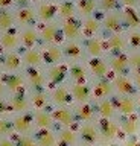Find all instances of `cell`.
<instances>
[{"label": "cell", "instance_id": "1", "mask_svg": "<svg viewBox=\"0 0 140 146\" xmlns=\"http://www.w3.org/2000/svg\"><path fill=\"white\" fill-rule=\"evenodd\" d=\"M99 134H101V146L123 139L119 126V119H98Z\"/></svg>", "mask_w": 140, "mask_h": 146}, {"label": "cell", "instance_id": "2", "mask_svg": "<svg viewBox=\"0 0 140 146\" xmlns=\"http://www.w3.org/2000/svg\"><path fill=\"white\" fill-rule=\"evenodd\" d=\"M79 134L81 145H94L101 146V134H99V126L96 122H79L76 125Z\"/></svg>", "mask_w": 140, "mask_h": 146}, {"label": "cell", "instance_id": "3", "mask_svg": "<svg viewBox=\"0 0 140 146\" xmlns=\"http://www.w3.org/2000/svg\"><path fill=\"white\" fill-rule=\"evenodd\" d=\"M38 32H40L41 46L43 44H62L64 43L60 21H52V23H46V25H38Z\"/></svg>", "mask_w": 140, "mask_h": 146}, {"label": "cell", "instance_id": "4", "mask_svg": "<svg viewBox=\"0 0 140 146\" xmlns=\"http://www.w3.org/2000/svg\"><path fill=\"white\" fill-rule=\"evenodd\" d=\"M101 23H102V34L104 36L117 34V32H125L123 20H122V11H113L107 14H101Z\"/></svg>", "mask_w": 140, "mask_h": 146}, {"label": "cell", "instance_id": "5", "mask_svg": "<svg viewBox=\"0 0 140 146\" xmlns=\"http://www.w3.org/2000/svg\"><path fill=\"white\" fill-rule=\"evenodd\" d=\"M23 72L26 84H28V90H49L44 67H29L25 68Z\"/></svg>", "mask_w": 140, "mask_h": 146}, {"label": "cell", "instance_id": "6", "mask_svg": "<svg viewBox=\"0 0 140 146\" xmlns=\"http://www.w3.org/2000/svg\"><path fill=\"white\" fill-rule=\"evenodd\" d=\"M49 99H50V108L55 107H72L73 99L70 94V88H69V82L67 84H61L56 87L49 88Z\"/></svg>", "mask_w": 140, "mask_h": 146}, {"label": "cell", "instance_id": "7", "mask_svg": "<svg viewBox=\"0 0 140 146\" xmlns=\"http://www.w3.org/2000/svg\"><path fill=\"white\" fill-rule=\"evenodd\" d=\"M44 70H46L49 88L69 82V66H67V62L55 64V66H47V67H44Z\"/></svg>", "mask_w": 140, "mask_h": 146}, {"label": "cell", "instance_id": "8", "mask_svg": "<svg viewBox=\"0 0 140 146\" xmlns=\"http://www.w3.org/2000/svg\"><path fill=\"white\" fill-rule=\"evenodd\" d=\"M34 6L35 11H37L38 25L58 21V0H47V2L37 3Z\"/></svg>", "mask_w": 140, "mask_h": 146}, {"label": "cell", "instance_id": "9", "mask_svg": "<svg viewBox=\"0 0 140 146\" xmlns=\"http://www.w3.org/2000/svg\"><path fill=\"white\" fill-rule=\"evenodd\" d=\"M52 117L55 120L56 128H66V126H76L78 125V119L75 114V108L72 107H55L50 108Z\"/></svg>", "mask_w": 140, "mask_h": 146}, {"label": "cell", "instance_id": "10", "mask_svg": "<svg viewBox=\"0 0 140 146\" xmlns=\"http://www.w3.org/2000/svg\"><path fill=\"white\" fill-rule=\"evenodd\" d=\"M12 126H14V134L26 135V134H34L37 131L32 117V111L21 113V114H12L11 116Z\"/></svg>", "mask_w": 140, "mask_h": 146}, {"label": "cell", "instance_id": "11", "mask_svg": "<svg viewBox=\"0 0 140 146\" xmlns=\"http://www.w3.org/2000/svg\"><path fill=\"white\" fill-rule=\"evenodd\" d=\"M64 41H81L82 40V20L76 15L69 20L60 21Z\"/></svg>", "mask_w": 140, "mask_h": 146}, {"label": "cell", "instance_id": "12", "mask_svg": "<svg viewBox=\"0 0 140 146\" xmlns=\"http://www.w3.org/2000/svg\"><path fill=\"white\" fill-rule=\"evenodd\" d=\"M92 96L93 100H102V99H110L114 96V87L111 82V76L108 78H99V79H92Z\"/></svg>", "mask_w": 140, "mask_h": 146}, {"label": "cell", "instance_id": "13", "mask_svg": "<svg viewBox=\"0 0 140 146\" xmlns=\"http://www.w3.org/2000/svg\"><path fill=\"white\" fill-rule=\"evenodd\" d=\"M6 99H8V107H9L11 116L12 114H21V113L32 111L31 100H29V90L21 91V93L8 94Z\"/></svg>", "mask_w": 140, "mask_h": 146}, {"label": "cell", "instance_id": "14", "mask_svg": "<svg viewBox=\"0 0 140 146\" xmlns=\"http://www.w3.org/2000/svg\"><path fill=\"white\" fill-rule=\"evenodd\" d=\"M111 82L114 87V96H135L139 94L131 75H111Z\"/></svg>", "mask_w": 140, "mask_h": 146}, {"label": "cell", "instance_id": "15", "mask_svg": "<svg viewBox=\"0 0 140 146\" xmlns=\"http://www.w3.org/2000/svg\"><path fill=\"white\" fill-rule=\"evenodd\" d=\"M2 58V73H15L23 72V58H21V50H12V52H3L0 53Z\"/></svg>", "mask_w": 140, "mask_h": 146}, {"label": "cell", "instance_id": "16", "mask_svg": "<svg viewBox=\"0 0 140 146\" xmlns=\"http://www.w3.org/2000/svg\"><path fill=\"white\" fill-rule=\"evenodd\" d=\"M85 50L87 58H102L107 56V44L105 36H93V38H84L81 40Z\"/></svg>", "mask_w": 140, "mask_h": 146}, {"label": "cell", "instance_id": "17", "mask_svg": "<svg viewBox=\"0 0 140 146\" xmlns=\"http://www.w3.org/2000/svg\"><path fill=\"white\" fill-rule=\"evenodd\" d=\"M67 66H69V84H85L92 81L85 61L67 62Z\"/></svg>", "mask_w": 140, "mask_h": 146}, {"label": "cell", "instance_id": "18", "mask_svg": "<svg viewBox=\"0 0 140 146\" xmlns=\"http://www.w3.org/2000/svg\"><path fill=\"white\" fill-rule=\"evenodd\" d=\"M14 12H15V23H17L19 29H21V27H29V26H38L37 11H35L34 5L14 8Z\"/></svg>", "mask_w": 140, "mask_h": 146}, {"label": "cell", "instance_id": "19", "mask_svg": "<svg viewBox=\"0 0 140 146\" xmlns=\"http://www.w3.org/2000/svg\"><path fill=\"white\" fill-rule=\"evenodd\" d=\"M61 47H62L66 62H76V61H85L87 59L82 41H64L61 44Z\"/></svg>", "mask_w": 140, "mask_h": 146}, {"label": "cell", "instance_id": "20", "mask_svg": "<svg viewBox=\"0 0 140 146\" xmlns=\"http://www.w3.org/2000/svg\"><path fill=\"white\" fill-rule=\"evenodd\" d=\"M3 81H5L8 94L14 93H21V91L28 90V84H26L25 72H15V73H2Z\"/></svg>", "mask_w": 140, "mask_h": 146}, {"label": "cell", "instance_id": "21", "mask_svg": "<svg viewBox=\"0 0 140 146\" xmlns=\"http://www.w3.org/2000/svg\"><path fill=\"white\" fill-rule=\"evenodd\" d=\"M107 44V55H119L128 52V41H126L125 32H117L105 36Z\"/></svg>", "mask_w": 140, "mask_h": 146}, {"label": "cell", "instance_id": "22", "mask_svg": "<svg viewBox=\"0 0 140 146\" xmlns=\"http://www.w3.org/2000/svg\"><path fill=\"white\" fill-rule=\"evenodd\" d=\"M85 64H87V67H88V72H90L92 79H99V78L111 76V70H110V66H108L107 56L87 58L85 59Z\"/></svg>", "mask_w": 140, "mask_h": 146}, {"label": "cell", "instance_id": "23", "mask_svg": "<svg viewBox=\"0 0 140 146\" xmlns=\"http://www.w3.org/2000/svg\"><path fill=\"white\" fill-rule=\"evenodd\" d=\"M119 117L137 114V94L135 96H113Z\"/></svg>", "mask_w": 140, "mask_h": 146}, {"label": "cell", "instance_id": "24", "mask_svg": "<svg viewBox=\"0 0 140 146\" xmlns=\"http://www.w3.org/2000/svg\"><path fill=\"white\" fill-rule=\"evenodd\" d=\"M41 53H43L44 67L66 62L61 44H43L41 46Z\"/></svg>", "mask_w": 140, "mask_h": 146}, {"label": "cell", "instance_id": "25", "mask_svg": "<svg viewBox=\"0 0 140 146\" xmlns=\"http://www.w3.org/2000/svg\"><path fill=\"white\" fill-rule=\"evenodd\" d=\"M20 34V46L21 49H34L41 47V40H40L38 26H29L19 29Z\"/></svg>", "mask_w": 140, "mask_h": 146}, {"label": "cell", "instance_id": "26", "mask_svg": "<svg viewBox=\"0 0 140 146\" xmlns=\"http://www.w3.org/2000/svg\"><path fill=\"white\" fill-rule=\"evenodd\" d=\"M111 75H131V67L128 61V52L119 55H107Z\"/></svg>", "mask_w": 140, "mask_h": 146}, {"label": "cell", "instance_id": "27", "mask_svg": "<svg viewBox=\"0 0 140 146\" xmlns=\"http://www.w3.org/2000/svg\"><path fill=\"white\" fill-rule=\"evenodd\" d=\"M12 50H21L19 27H14L11 31H6V32L0 34V53L12 52Z\"/></svg>", "mask_w": 140, "mask_h": 146}, {"label": "cell", "instance_id": "28", "mask_svg": "<svg viewBox=\"0 0 140 146\" xmlns=\"http://www.w3.org/2000/svg\"><path fill=\"white\" fill-rule=\"evenodd\" d=\"M56 131V141L58 146H79V134L76 126H66V128H55Z\"/></svg>", "mask_w": 140, "mask_h": 146}, {"label": "cell", "instance_id": "29", "mask_svg": "<svg viewBox=\"0 0 140 146\" xmlns=\"http://www.w3.org/2000/svg\"><path fill=\"white\" fill-rule=\"evenodd\" d=\"M93 36H104L101 14L99 12L92 15V17L82 18V40L84 38H93Z\"/></svg>", "mask_w": 140, "mask_h": 146}, {"label": "cell", "instance_id": "30", "mask_svg": "<svg viewBox=\"0 0 140 146\" xmlns=\"http://www.w3.org/2000/svg\"><path fill=\"white\" fill-rule=\"evenodd\" d=\"M69 88H70V94H72V99H73L75 105L93 102L90 82H85V84H69Z\"/></svg>", "mask_w": 140, "mask_h": 146}, {"label": "cell", "instance_id": "31", "mask_svg": "<svg viewBox=\"0 0 140 146\" xmlns=\"http://www.w3.org/2000/svg\"><path fill=\"white\" fill-rule=\"evenodd\" d=\"M119 126L123 137L140 135V116L139 114H133V116L119 117Z\"/></svg>", "mask_w": 140, "mask_h": 146}, {"label": "cell", "instance_id": "32", "mask_svg": "<svg viewBox=\"0 0 140 146\" xmlns=\"http://www.w3.org/2000/svg\"><path fill=\"white\" fill-rule=\"evenodd\" d=\"M93 102L98 111V119H119V113L116 110L113 98L102 99V100H93Z\"/></svg>", "mask_w": 140, "mask_h": 146}, {"label": "cell", "instance_id": "33", "mask_svg": "<svg viewBox=\"0 0 140 146\" xmlns=\"http://www.w3.org/2000/svg\"><path fill=\"white\" fill-rule=\"evenodd\" d=\"M76 119L79 122H96L98 120V111L94 107V102H85V104H78L73 105Z\"/></svg>", "mask_w": 140, "mask_h": 146}, {"label": "cell", "instance_id": "34", "mask_svg": "<svg viewBox=\"0 0 140 146\" xmlns=\"http://www.w3.org/2000/svg\"><path fill=\"white\" fill-rule=\"evenodd\" d=\"M32 117L37 129H55V120L50 110H32Z\"/></svg>", "mask_w": 140, "mask_h": 146}, {"label": "cell", "instance_id": "35", "mask_svg": "<svg viewBox=\"0 0 140 146\" xmlns=\"http://www.w3.org/2000/svg\"><path fill=\"white\" fill-rule=\"evenodd\" d=\"M21 58H23L25 68H29V67H44L41 47L21 49Z\"/></svg>", "mask_w": 140, "mask_h": 146}, {"label": "cell", "instance_id": "36", "mask_svg": "<svg viewBox=\"0 0 140 146\" xmlns=\"http://www.w3.org/2000/svg\"><path fill=\"white\" fill-rule=\"evenodd\" d=\"M29 100L32 110H50L49 90H29Z\"/></svg>", "mask_w": 140, "mask_h": 146}, {"label": "cell", "instance_id": "37", "mask_svg": "<svg viewBox=\"0 0 140 146\" xmlns=\"http://www.w3.org/2000/svg\"><path fill=\"white\" fill-rule=\"evenodd\" d=\"M122 20L125 31L140 27V9L139 8H122Z\"/></svg>", "mask_w": 140, "mask_h": 146}, {"label": "cell", "instance_id": "38", "mask_svg": "<svg viewBox=\"0 0 140 146\" xmlns=\"http://www.w3.org/2000/svg\"><path fill=\"white\" fill-rule=\"evenodd\" d=\"M76 2V15L81 20L98 14V0H75Z\"/></svg>", "mask_w": 140, "mask_h": 146}, {"label": "cell", "instance_id": "39", "mask_svg": "<svg viewBox=\"0 0 140 146\" xmlns=\"http://www.w3.org/2000/svg\"><path fill=\"white\" fill-rule=\"evenodd\" d=\"M34 137L38 146H58L55 129H37Z\"/></svg>", "mask_w": 140, "mask_h": 146}, {"label": "cell", "instance_id": "40", "mask_svg": "<svg viewBox=\"0 0 140 146\" xmlns=\"http://www.w3.org/2000/svg\"><path fill=\"white\" fill-rule=\"evenodd\" d=\"M76 17V2L75 0H58V21L69 20Z\"/></svg>", "mask_w": 140, "mask_h": 146}, {"label": "cell", "instance_id": "41", "mask_svg": "<svg viewBox=\"0 0 140 146\" xmlns=\"http://www.w3.org/2000/svg\"><path fill=\"white\" fill-rule=\"evenodd\" d=\"M17 27L15 23V12L14 8L11 9H0V34L6 31H11Z\"/></svg>", "mask_w": 140, "mask_h": 146}, {"label": "cell", "instance_id": "42", "mask_svg": "<svg viewBox=\"0 0 140 146\" xmlns=\"http://www.w3.org/2000/svg\"><path fill=\"white\" fill-rule=\"evenodd\" d=\"M126 41H128V52H139L140 50V27L125 31Z\"/></svg>", "mask_w": 140, "mask_h": 146}, {"label": "cell", "instance_id": "43", "mask_svg": "<svg viewBox=\"0 0 140 146\" xmlns=\"http://www.w3.org/2000/svg\"><path fill=\"white\" fill-rule=\"evenodd\" d=\"M122 9L120 0H98V12L99 14H107L113 11Z\"/></svg>", "mask_w": 140, "mask_h": 146}, {"label": "cell", "instance_id": "44", "mask_svg": "<svg viewBox=\"0 0 140 146\" xmlns=\"http://www.w3.org/2000/svg\"><path fill=\"white\" fill-rule=\"evenodd\" d=\"M14 135V126H12L11 116L0 117V137H11Z\"/></svg>", "mask_w": 140, "mask_h": 146}, {"label": "cell", "instance_id": "45", "mask_svg": "<svg viewBox=\"0 0 140 146\" xmlns=\"http://www.w3.org/2000/svg\"><path fill=\"white\" fill-rule=\"evenodd\" d=\"M12 137H14V140H15V145H17V146H38V145H37V141H35L34 134H26V135L14 134Z\"/></svg>", "mask_w": 140, "mask_h": 146}, {"label": "cell", "instance_id": "46", "mask_svg": "<svg viewBox=\"0 0 140 146\" xmlns=\"http://www.w3.org/2000/svg\"><path fill=\"white\" fill-rule=\"evenodd\" d=\"M128 61L131 67V73L140 72V50L139 52H128Z\"/></svg>", "mask_w": 140, "mask_h": 146}, {"label": "cell", "instance_id": "47", "mask_svg": "<svg viewBox=\"0 0 140 146\" xmlns=\"http://www.w3.org/2000/svg\"><path fill=\"white\" fill-rule=\"evenodd\" d=\"M120 146H140V135L123 137L120 140Z\"/></svg>", "mask_w": 140, "mask_h": 146}, {"label": "cell", "instance_id": "48", "mask_svg": "<svg viewBox=\"0 0 140 146\" xmlns=\"http://www.w3.org/2000/svg\"><path fill=\"white\" fill-rule=\"evenodd\" d=\"M2 116H11L6 98H0V117H2Z\"/></svg>", "mask_w": 140, "mask_h": 146}, {"label": "cell", "instance_id": "49", "mask_svg": "<svg viewBox=\"0 0 140 146\" xmlns=\"http://www.w3.org/2000/svg\"><path fill=\"white\" fill-rule=\"evenodd\" d=\"M122 8H139L140 9V0H120Z\"/></svg>", "mask_w": 140, "mask_h": 146}, {"label": "cell", "instance_id": "50", "mask_svg": "<svg viewBox=\"0 0 140 146\" xmlns=\"http://www.w3.org/2000/svg\"><path fill=\"white\" fill-rule=\"evenodd\" d=\"M0 146H17L14 137H0Z\"/></svg>", "mask_w": 140, "mask_h": 146}, {"label": "cell", "instance_id": "51", "mask_svg": "<svg viewBox=\"0 0 140 146\" xmlns=\"http://www.w3.org/2000/svg\"><path fill=\"white\" fill-rule=\"evenodd\" d=\"M131 79H133V82H134V87L137 88V91L140 93V72L131 73Z\"/></svg>", "mask_w": 140, "mask_h": 146}, {"label": "cell", "instance_id": "52", "mask_svg": "<svg viewBox=\"0 0 140 146\" xmlns=\"http://www.w3.org/2000/svg\"><path fill=\"white\" fill-rule=\"evenodd\" d=\"M8 96V90H6V85H5V81H3V76L0 73V98H6Z\"/></svg>", "mask_w": 140, "mask_h": 146}, {"label": "cell", "instance_id": "53", "mask_svg": "<svg viewBox=\"0 0 140 146\" xmlns=\"http://www.w3.org/2000/svg\"><path fill=\"white\" fill-rule=\"evenodd\" d=\"M12 2H14V8H21V6L32 5V0H12Z\"/></svg>", "mask_w": 140, "mask_h": 146}, {"label": "cell", "instance_id": "54", "mask_svg": "<svg viewBox=\"0 0 140 146\" xmlns=\"http://www.w3.org/2000/svg\"><path fill=\"white\" fill-rule=\"evenodd\" d=\"M11 8H14L12 0H0V9H11Z\"/></svg>", "mask_w": 140, "mask_h": 146}, {"label": "cell", "instance_id": "55", "mask_svg": "<svg viewBox=\"0 0 140 146\" xmlns=\"http://www.w3.org/2000/svg\"><path fill=\"white\" fill-rule=\"evenodd\" d=\"M137 114L140 116V93L137 94Z\"/></svg>", "mask_w": 140, "mask_h": 146}, {"label": "cell", "instance_id": "56", "mask_svg": "<svg viewBox=\"0 0 140 146\" xmlns=\"http://www.w3.org/2000/svg\"><path fill=\"white\" fill-rule=\"evenodd\" d=\"M104 146H120V140L119 141H113V143H107V145H104Z\"/></svg>", "mask_w": 140, "mask_h": 146}, {"label": "cell", "instance_id": "57", "mask_svg": "<svg viewBox=\"0 0 140 146\" xmlns=\"http://www.w3.org/2000/svg\"><path fill=\"white\" fill-rule=\"evenodd\" d=\"M43 2H47V0H32V5H37V3H43Z\"/></svg>", "mask_w": 140, "mask_h": 146}, {"label": "cell", "instance_id": "58", "mask_svg": "<svg viewBox=\"0 0 140 146\" xmlns=\"http://www.w3.org/2000/svg\"><path fill=\"white\" fill-rule=\"evenodd\" d=\"M3 72V68H2V58H0V73Z\"/></svg>", "mask_w": 140, "mask_h": 146}, {"label": "cell", "instance_id": "59", "mask_svg": "<svg viewBox=\"0 0 140 146\" xmlns=\"http://www.w3.org/2000/svg\"><path fill=\"white\" fill-rule=\"evenodd\" d=\"M81 146H94V145H81Z\"/></svg>", "mask_w": 140, "mask_h": 146}, {"label": "cell", "instance_id": "60", "mask_svg": "<svg viewBox=\"0 0 140 146\" xmlns=\"http://www.w3.org/2000/svg\"><path fill=\"white\" fill-rule=\"evenodd\" d=\"M79 146H81V145H79Z\"/></svg>", "mask_w": 140, "mask_h": 146}]
</instances>
